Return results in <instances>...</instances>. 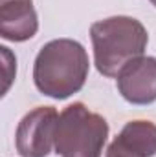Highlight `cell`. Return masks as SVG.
Segmentation results:
<instances>
[{
	"label": "cell",
	"instance_id": "obj_7",
	"mask_svg": "<svg viewBox=\"0 0 156 157\" xmlns=\"http://www.w3.org/2000/svg\"><path fill=\"white\" fill-rule=\"evenodd\" d=\"M110 144L134 157H153L156 155V124L143 119L130 121Z\"/></svg>",
	"mask_w": 156,
	"mask_h": 157
},
{
	"label": "cell",
	"instance_id": "obj_2",
	"mask_svg": "<svg viewBox=\"0 0 156 157\" xmlns=\"http://www.w3.org/2000/svg\"><path fill=\"white\" fill-rule=\"evenodd\" d=\"M90 39L97 71L103 77L114 78L127 64L143 57L149 33L138 18L117 15L94 22Z\"/></svg>",
	"mask_w": 156,
	"mask_h": 157
},
{
	"label": "cell",
	"instance_id": "obj_3",
	"mask_svg": "<svg viewBox=\"0 0 156 157\" xmlns=\"http://www.w3.org/2000/svg\"><path fill=\"white\" fill-rule=\"evenodd\" d=\"M109 122L83 102L66 106L57 121L55 154L61 157H101Z\"/></svg>",
	"mask_w": 156,
	"mask_h": 157
},
{
	"label": "cell",
	"instance_id": "obj_6",
	"mask_svg": "<svg viewBox=\"0 0 156 157\" xmlns=\"http://www.w3.org/2000/svg\"><path fill=\"white\" fill-rule=\"evenodd\" d=\"M39 29L33 0H0V37L11 42H26Z\"/></svg>",
	"mask_w": 156,
	"mask_h": 157
},
{
	"label": "cell",
	"instance_id": "obj_9",
	"mask_svg": "<svg viewBox=\"0 0 156 157\" xmlns=\"http://www.w3.org/2000/svg\"><path fill=\"white\" fill-rule=\"evenodd\" d=\"M149 2H151V4H153V6L156 7V0H149Z\"/></svg>",
	"mask_w": 156,
	"mask_h": 157
},
{
	"label": "cell",
	"instance_id": "obj_4",
	"mask_svg": "<svg viewBox=\"0 0 156 157\" xmlns=\"http://www.w3.org/2000/svg\"><path fill=\"white\" fill-rule=\"evenodd\" d=\"M59 113L53 106H37L20 119L15 146L22 157H48L55 144Z\"/></svg>",
	"mask_w": 156,
	"mask_h": 157
},
{
	"label": "cell",
	"instance_id": "obj_1",
	"mask_svg": "<svg viewBox=\"0 0 156 157\" xmlns=\"http://www.w3.org/2000/svg\"><path fill=\"white\" fill-rule=\"evenodd\" d=\"M88 71L90 62L84 46L72 39H55L37 53L33 82L42 95L63 101L83 90Z\"/></svg>",
	"mask_w": 156,
	"mask_h": 157
},
{
	"label": "cell",
	"instance_id": "obj_8",
	"mask_svg": "<svg viewBox=\"0 0 156 157\" xmlns=\"http://www.w3.org/2000/svg\"><path fill=\"white\" fill-rule=\"evenodd\" d=\"M0 51H2V62H4V88H2V95H6L15 75H17V59L9 51V48H6V46H2Z\"/></svg>",
	"mask_w": 156,
	"mask_h": 157
},
{
	"label": "cell",
	"instance_id": "obj_5",
	"mask_svg": "<svg viewBox=\"0 0 156 157\" xmlns=\"http://www.w3.org/2000/svg\"><path fill=\"white\" fill-rule=\"evenodd\" d=\"M117 91L121 97L138 106L153 104L156 101V59L140 57L127 64L117 75Z\"/></svg>",
	"mask_w": 156,
	"mask_h": 157
}]
</instances>
